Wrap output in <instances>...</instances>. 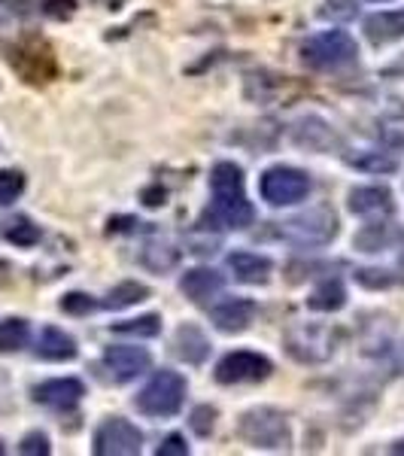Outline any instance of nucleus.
Masks as SVG:
<instances>
[{
    "mask_svg": "<svg viewBox=\"0 0 404 456\" xmlns=\"http://www.w3.org/2000/svg\"><path fill=\"white\" fill-rule=\"evenodd\" d=\"M213 186V204H210V219L222 228H249L255 223V208L249 204L244 192V171L234 161H219L210 174Z\"/></svg>",
    "mask_w": 404,
    "mask_h": 456,
    "instance_id": "nucleus-1",
    "label": "nucleus"
},
{
    "mask_svg": "<svg viewBox=\"0 0 404 456\" xmlns=\"http://www.w3.org/2000/svg\"><path fill=\"white\" fill-rule=\"evenodd\" d=\"M283 347L301 365H326L341 347V332L328 322L292 320L283 332Z\"/></svg>",
    "mask_w": 404,
    "mask_h": 456,
    "instance_id": "nucleus-2",
    "label": "nucleus"
},
{
    "mask_svg": "<svg viewBox=\"0 0 404 456\" xmlns=\"http://www.w3.org/2000/svg\"><path fill=\"white\" fill-rule=\"evenodd\" d=\"M274 234L298 249H317L337 238V213L332 208H311L274 223Z\"/></svg>",
    "mask_w": 404,
    "mask_h": 456,
    "instance_id": "nucleus-3",
    "label": "nucleus"
},
{
    "mask_svg": "<svg viewBox=\"0 0 404 456\" xmlns=\"http://www.w3.org/2000/svg\"><path fill=\"white\" fill-rule=\"evenodd\" d=\"M238 436L244 444L259 447V451H289L292 447V429L283 411L277 408H249L238 423Z\"/></svg>",
    "mask_w": 404,
    "mask_h": 456,
    "instance_id": "nucleus-4",
    "label": "nucleus"
},
{
    "mask_svg": "<svg viewBox=\"0 0 404 456\" xmlns=\"http://www.w3.org/2000/svg\"><path fill=\"white\" fill-rule=\"evenodd\" d=\"M186 378L174 369H161L149 378L141 393H137V411L146 417H174L180 414L182 402H186Z\"/></svg>",
    "mask_w": 404,
    "mask_h": 456,
    "instance_id": "nucleus-5",
    "label": "nucleus"
},
{
    "mask_svg": "<svg viewBox=\"0 0 404 456\" xmlns=\"http://www.w3.org/2000/svg\"><path fill=\"white\" fill-rule=\"evenodd\" d=\"M301 58L311 70H343L359 61V46L347 31H322L301 46Z\"/></svg>",
    "mask_w": 404,
    "mask_h": 456,
    "instance_id": "nucleus-6",
    "label": "nucleus"
},
{
    "mask_svg": "<svg viewBox=\"0 0 404 456\" xmlns=\"http://www.w3.org/2000/svg\"><path fill=\"white\" fill-rule=\"evenodd\" d=\"M259 189L271 208H289V204H298L311 195V176L298 171V167L274 165L262 174Z\"/></svg>",
    "mask_w": 404,
    "mask_h": 456,
    "instance_id": "nucleus-7",
    "label": "nucleus"
},
{
    "mask_svg": "<svg viewBox=\"0 0 404 456\" xmlns=\"http://www.w3.org/2000/svg\"><path fill=\"white\" fill-rule=\"evenodd\" d=\"M274 365H271L268 356L253 350H234L225 353L216 362V380L225 387L231 384H259V380H268Z\"/></svg>",
    "mask_w": 404,
    "mask_h": 456,
    "instance_id": "nucleus-8",
    "label": "nucleus"
},
{
    "mask_svg": "<svg viewBox=\"0 0 404 456\" xmlns=\"http://www.w3.org/2000/svg\"><path fill=\"white\" fill-rule=\"evenodd\" d=\"M143 451V432L125 417H109L94 432L98 456H137Z\"/></svg>",
    "mask_w": 404,
    "mask_h": 456,
    "instance_id": "nucleus-9",
    "label": "nucleus"
},
{
    "mask_svg": "<svg viewBox=\"0 0 404 456\" xmlns=\"http://www.w3.org/2000/svg\"><path fill=\"white\" fill-rule=\"evenodd\" d=\"M10 64L25 77V83H49L55 77V55L43 40L19 43L10 53Z\"/></svg>",
    "mask_w": 404,
    "mask_h": 456,
    "instance_id": "nucleus-10",
    "label": "nucleus"
},
{
    "mask_svg": "<svg viewBox=\"0 0 404 456\" xmlns=\"http://www.w3.org/2000/svg\"><path fill=\"white\" fill-rule=\"evenodd\" d=\"M104 365L109 369L119 384H128V380H137L141 374L149 371L152 356L146 347H134V344H113V347L104 350Z\"/></svg>",
    "mask_w": 404,
    "mask_h": 456,
    "instance_id": "nucleus-11",
    "label": "nucleus"
},
{
    "mask_svg": "<svg viewBox=\"0 0 404 456\" xmlns=\"http://www.w3.org/2000/svg\"><path fill=\"white\" fill-rule=\"evenodd\" d=\"M255 314H259V305L253 298H225L210 311V322L225 335H240L253 326Z\"/></svg>",
    "mask_w": 404,
    "mask_h": 456,
    "instance_id": "nucleus-12",
    "label": "nucleus"
},
{
    "mask_svg": "<svg viewBox=\"0 0 404 456\" xmlns=\"http://www.w3.org/2000/svg\"><path fill=\"white\" fill-rule=\"evenodd\" d=\"M85 387L83 380L77 378H53V380H43L40 387H34V399L40 404L53 411H70L83 402Z\"/></svg>",
    "mask_w": 404,
    "mask_h": 456,
    "instance_id": "nucleus-13",
    "label": "nucleus"
},
{
    "mask_svg": "<svg viewBox=\"0 0 404 456\" xmlns=\"http://www.w3.org/2000/svg\"><path fill=\"white\" fill-rule=\"evenodd\" d=\"M180 289L195 305H210L225 289V277L216 268H192L180 277Z\"/></svg>",
    "mask_w": 404,
    "mask_h": 456,
    "instance_id": "nucleus-14",
    "label": "nucleus"
},
{
    "mask_svg": "<svg viewBox=\"0 0 404 456\" xmlns=\"http://www.w3.org/2000/svg\"><path fill=\"white\" fill-rule=\"evenodd\" d=\"M292 141H295L301 150H311V152H328L337 143L335 128L319 116H304L292 125Z\"/></svg>",
    "mask_w": 404,
    "mask_h": 456,
    "instance_id": "nucleus-15",
    "label": "nucleus"
},
{
    "mask_svg": "<svg viewBox=\"0 0 404 456\" xmlns=\"http://www.w3.org/2000/svg\"><path fill=\"white\" fill-rule=\"evenodd\" d=\"M229 271H234V281L259 286L268 283L271 271H274V262L262 253H249V249H234L229 256Z\"/></svg>",
    "mask_w": 404,
    "mask_h": 456,
    "instance_id": "nucleus-16",
    "label": "nucleus"
},
{
    "mask_svg": "<svg viewBox=\"0 0 404 456\" xmlns=\"http://www.w3.org/2000/svg\"><path fill=\"white\" fill-rule=\"evenodd\" d=\"M350 213L356 216H389L392 213V192L386 186H359L350 192Z\"/></svg>",
    "mask_w": 404,
    "mask_h": 456,
    "instance_id": "nucleus-17",
    "label": "nucleus"
},
{
    "mask_svg": "<svg viewBox=\"0 0 404 456\" xmlns=\"http://www.w3.org/2000/svg\"><path fill=\"white\" fill-rule=\"evenodd\" d=\"M174 353L182 359V362L201 365V362H207V356H210V341L201 329L192 326V322H186V326H180L174 335Z\"/></svg>",
    "mask_w": 404,
    "mask_h": 456,
    "instance_id": "nucleus-18",
    "label": "nucleus"
},
{
    "mask_svg": "<svg viewBox=\"0 0 404 456\" xmlns=\"http://www.w3.org/2000/svg\"><path fill=\"white\" fill-rule=\"evenodd\" d=\"M365 37L374 46H389L395 40H404V10L374 12L365 19Z\"/></svg>",
    "mask_w": 404,
    "mask_h": 456,
    "instance_id": "nucleus-19",
    "label": "nucleus"
},
{
    "mask_svg": "<svg viewBox=\"0 0 404 456\" xmlns=\"http://www.w3.org/2000/svg\"><path fill=\"white\" fill-rule=\"evenodd\" d=\"M77 341L58 326H46L40 332V341H36V356L49 359V362H70L77 359Z\"/></svg>",
    "mask_w": 404,
    "mask_h": 456,
    "instance_id": "nucleus-20",
    "label": "nucleus"
},
{
    "mask_svg": "<svg viewBox=\"0 0 404 456\" xmlns=\"http://www.w3.org/2000/svg\"><path fill=\"white\" fill-rule=\"evenodd\" d=\"M343 305H347V289H343V283L337 281V277L322 281L317 289L311 292V298H307V307L317 314H337Z\"/></svg>",
    "mask_w": 404,
    "mask_h": 456,
    "instance_id": "nucleus-21",
    "label": "nucleus"
},
{
    "mask_svg": "<svg viewBox=\"0 0 404 456\" xmlns=\"http://www.w3.org/2000/svg\"><path fill=\"white\" fill-rule=\"evenodd\" d=\"M347 165H352L356 171L365 174H392L399 171V152L392 150H365L359 156H347Z\"/></svg>",
    "mask_w": 404,
    "mask_h": 456,
    "instance_id": "nucleus-22",
    "label": "nucleus"
},
{
    "mask_svg": "<svg viewBox=\"0 0 404 456\" xmlns=\"http://www.w3.org/2000/svg\"><path fill=\"white\" fill-rule=\"evenodd\" d=\"M395 240V225L392 223H371V225H362L352 238V247L359 253H380L386 249L389 244Z\"/></svg>",
    "mask_w": 404,
    "mask_h": 456,
    "instance_id": "nucleus-23",
    "label": "nucleus"
},
{
    "mask_svg": "<svg viewBox=\"0 0 404 456\" xmlns=\"http://www.w3.org/2000/svg\"><path fill=\"white\" fill-rule=\"evenodd\" d=\"M0 234H4V240H6V244H12V247H36V244H40V238H43L40 225H36L34 219L21 216V213H19V216L4 219Z\"/></svg>",
    "mask_w": 404,
    "mask_h": 456,
    "instance_id": "nucleus-24",
    "label": "nucleus"
},
{
    "mask_svg": "<svg viewBox=\"0 0 404 456\" xmlns=\"http://www.w3.org/2000/svg\"><path fill=\"white\" fill-rule=\"evenodd\" d=\"M141 265L156 271V274H165V271L180 265V249L171 247L167 240H149V244H143L141 249Z\"/></svg>",
    "mask_w": 404,
    "mask_h": 456,
    "instance_id": "nucleus-25",
    "label": "nucleus"
},
{
    "mask_svg": "<svg viewBox=\"0 0 404 456\" xmlns=\"http://www.w3.org/2000/svg\"><path fill=\"white\" fill-rule=\"evenodd\" d=\"M149 298V286L146 283H137V281H125L119 286L107 292V298L101 301V307H109V311H125V307L137 305V301H146Z\"/></svg>",
    "mask_w": 404,
    "mask_h": 456,
    "instance_id": "nucleus-26",
    "label": "nucleus"
},
{
    "mask_svg": "<svg viewBox=\"0 0 404 456\" xmlns=\"http://www.w3.org/2000/svg\"><path fill=\"white\" fill-rule=\"evenodd\" d=\"M28 338H31V326L21 316H6L0 322V353H19L28 347Z\"/></svg>",
    "mask_w": 404,
    "mask_h": 456,
    "instance_id": "nucleus-27",
    "label": "nucleus"
},
{
    "mask_svg": "<svg viewBox=\"0 0 404 456\" xmlns=\"http://www.w3.org/2000/svg\"><path fill=\"white\" fill-rule=\"evenodd\" d=\"M109 332L128 335V338H156L161 332V316L158 314H146V316H137V320L113 322V326H109Z\"/></svg>",
    "mask_w": 404,
    "mask_h": 456,
    "instance_id": "nucleus-28",
    "label": "nucleus"
},
{
    "mask_svg": "<svg viewBox=\"0 0 404 456\" xmlns=\"http://www.w3.org/2000/svg\"><path fill=\"white\" fill-rule=\"evenodd\" d=\"M356 12H359L356 0H326L317 10V16L322 21H350L356 19Z\"/></svg>",
    "mask_w": 404,
    "mask_h": 456,
    "instance_id": "nucleus-29",
    "label": "nucleus"
},
{
    "mask_svg": "<svg viewBox=\"0 0 404 456\" xmlns=\"http://www.w3.org/2000/svg\"><path fill=\"white\" fill-rule=\"evenodd\" d=\"M25 192V176L21 171H0V208H10Z\"/></svg>",
    "mask_w": 404,
    "mask_h": 456,
    "instance_id": "nucleus-30",
    "label": "nucleus"
},
{
    "mask_svg": "<svg viewBox=\"0 0 404 456\" xmlns=\"http://www.w3.org/2000/svg\"><path fill=\"white\" fill-rule=\"evenodd\" d=\"M352 277H356V283H362L365 289H389V286L395 283V277L384 268H356Z\"/></svg>",
    "mask_w": 404,
    "mask_h": 456,
    "instance_id": "nucleus-31",
    "label": "nucleus"
},
{
    "mask_svg": "<svg viewBox=\"0 0 404 456\" xmlns=\"http://www.w3.org/2000/svg\"><path fill=\"white\" fill-rule=\"evenodd\" d=\"M101 301H94L92 296H85V292H68V296L61 298V311L70 314V316H85L92 311H98Z\"/></svg>",
    "mask_w": 404,
    "mask_h": 456,
    "instance_id": "nucleus-32",
    "label": "nucleus"
},
{
    "mask_svg": "<svg viewBox=\"0 0 404 456\" xmlns=\"http://www.w3.org/2000/svg\"><path fill=\"white\" fill-rule=\"evenodd\" d=\"M189 426H192L201 438H207L213 432V426H216V408H210V404H198V408L192 411V420H189Z\"/></svg>",
    "mask_w": 404,
    "mask_h": 456,
    "instance_id": "nucleus-33",
    "label": "nucleus"
},
{
    "mask_svg": "<svg viewBox=\"0 0 404 456\" xmlns=\"http://www.w3.org/2000/svg\"><path fill=\"white\" fill-rule=\"evenodd\" d=\"M49 451H53V447H49L46 432H28L19 444V453H25V456H49Z\"/></svg>",
    "mask_w": 404,
    "mask_h": 456,
    "instance_id": "nucleus-34",
    "label": "nucleus"
},
{
    "mask_svg": "<svg viewBox=\"0 0 404 456\" xmlns=\"http://www.w3.org/2000/svg\"><path fill=\"white\" fill-rule=\"evenodd\" d=\"M156 456H189V444H186V438L182 436H167L161 444L156 447Z\"/></svg>",
    "mask_w": 404,
    "mask_h": 456,
    "instance_id": "nucleus-35",
    "label": "nucleus"
},
{
    "mask_svg": "<svg viewBox=\"0 0 404 456\" xmlns=\"http://www.w3.org/2000/svg\"><path fill=\"white\" fill-rule=\"evenodd\" d=\"M73 10H77V0H46L43 4V12L53 19H70Z\"/></svg>",
    "mask_w": 404,
    "mask_h": 456,
    "instance_id": "nucleus-36",
    "label": "nucleus"
},
{
    "mask_svg": "<svg viewBox=\"0 0 404 456\" xmlns=\"http://www.w3.org/2000/svg\"><path fill=\"white\" fill-rule=\"evenodd\" d=\"M165 198H167L165 189L152 186V189H146V192H143V204H146V208H161V204H165Z\"/></svg>",
    "mask_w": 404,
    "mask_h": 456,
    "instance_id": "nucleus-37",
    "label": "nucleus"
},
{
    "mask_svg": "<svg viewBox=\"0 0 404 456\" xmlns=\"http://www.w3.org/2000/svg\"><path fill=\"white\" fill-rule=\"evenodd\" d=\"M384 73H404V58H401V61H395V64H389Z\"/></svg>",
    "mask_w": 404,
    "mask_h": 456,
    "instance_id": "nucleus-38",
    "label": "nucleus"
},
{
    "mask_svg": "<svg viewBox=\"0 0 404 456\" xmlns=\"http://www.w3.org/2000/svg\"><path fill=\"white\" fill-rule=\"evenodd\" d=\"M389 451H392V453H404V441H395V444L389 447Z\"/></svg>",
    "mask_w": 404,
    "mask_h": 456,
    "instance_id": "nucleus-39",
    "label": "nucleus"
},
{
    "mask_svg": "<svg viewBox=\"0 0 404 456\" xmlns=\"http://www.w3.org/2000/svg\"><path fill=\"white\" fill-rule=\"evenodd\" d=\"M399 265H401V271H404V244H401V259H399Z\"/></svg>",
    "mask_w": 404,
    "mask_h": 456,
    "instance_id": "nucleus-40",
    "label": "nucleus"
},
{
    "mask_svg": "<svg viewBox=\"0 0 404 456\" xmlns=\"http://www.w3.org/2000/svg\"><path fill=\"white\" fill-rule=\"evenodd\" d=\"M371 4H386V0H371Z\"/></svg>",
    "mask_w": 404,
    "mask_h": 456,
    "instance_id": "nucleus-41",
    "label": "nucleus"
}]
</instances>
